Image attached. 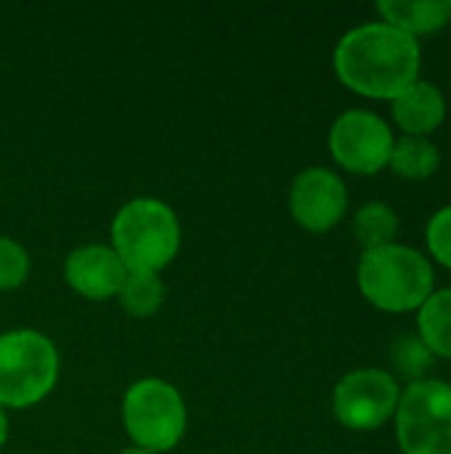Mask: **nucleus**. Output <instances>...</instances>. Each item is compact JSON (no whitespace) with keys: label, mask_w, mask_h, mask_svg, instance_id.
Returning <instances> with one entry per match:
<instances>
[{"label":"nucleus","mask_w":451,"mask_h":454,"mask_svg":"<svg viewBox=\"0 0 451 454\" xmlns=\"http://www.w3.org/2000/svg\"><path fill=\"white\" fill-rule=\"evenodd\" d=\"M420 61V43L385 21L351 29L335 48L340 82L367 98H399L417 82Z\"/></svg>","instance_id":"f257e3e1"},{"label":"nucleus","mask_w":451,"mask_h":454,"mask_svg":"<svg viewBox=\"0 0 451 454\" xmlns=\"http://www.w3.org/2000/svg\"><path fill=\"white\" fill-rule=\"evenodd\" d=\"M362 295L391 314L420 309L433 295V266L428 258L404 245L364 250L359 263Z\"/></svg>","instance_id":"f03ea898"},{"label":"nucleus","mask_w":451,"mask_h":454,"mask_svg":"<svg viewBox=\"0 0 451 454\" xmlns=\"http://www.w3.org/2000/svg\"><path fill=\"white\" fill-rule=\"evenodd\" d=\"M112 245L128 271L157 274L175 258L181 245V226L165 202L133 200L114 215Z\"/></svg>","instance_id":"7ed1b4c3"},{"label":"nucleus","mask_w":451,"mask_h":454,"mask_svg":"<svg viewBox=\"0 0 451 454\" xmlns=\"http://www.w3.org/2000/svg\"><path fill=\"white\" fill-rule=\"evenodd\" d=\"M58 375L53 343L35 330L0 335V407H32L45 399Z\"/></svg>","instance_id":"20e7f679"},{"label":"nucleus","mask_w":451,"mask_h":454,"mask_svg":"<svg viewBox=\"0 0 451 454\" xmlns=\"http://www.w3.org/2000/svg\"><path fill=\"white\" fill-rule=\"evenodd\" d=\"M122 420L138 450L152 454L167 452L183 439L186 407L170 383L146 378L125 394Z\"/></svg>","instance_id":"39448f33"},{"label":"nucleus","mask_w":451,"mask_h":454,"mask_svg":"<svg viewBox=\"0 0 451 454\" xmlns=\"http://www.w3.org/2000/svg\"><path fill=\"white\" fill-rule=\"evenodd\" d=\"M396 436L404 454H451L449 383H409L396 407Z\"/></svg>","instance_id":"423d86ee"},{"label":"nucleus","mask_w":451,"mask_h":454,"mask_svg":"<svg viewBox=\"0 0 451 454\" xmlns=\"http://www.w3.org/2000/svg\"><path fill=\"white\" fill-rule=\"evenodd\" d=\"M401 391L391 372L356 370L348 372L332 394L335 418L351 431H375L396 415Z\"/></svg>","instance_id":"0eeeda50"},{"label":"nucleus","mask_w":451,"mask_h":454,"mask_svg":"<svg viewBox=\"0 0 451 454\" xmlns=\"http://www.w3.org/2000/svg\"><path fill=\"white\" fill-rule=\"evenodd\" d=\"M330 149L338 165L359 176H375L391 162L393 133L372 112L354 109L335 120L330 130Z\"/></svg>","instance_id":"6e6552de"},{"label":"nucleus","mask_w":451,"mask_h":454,"mask_svg":"<svg viewBox=\"0 0 451 454\" xmlns=\"http://www.w3.org/2000/svg\"><path fill=\"white\" fill-rule=\"evenodd\" d=\"M346 207H348L346 184L332 170L308 168L292 181L290 210H292V218L303 229L314 234H324L335 223H340V218L346 215Z\"/></svg>","instance_id":"1a4fd4ad"},{"label":"nucleus","mask_w":451,"mask_h":454,"mask_svg":"<svg viewBox=\"0 0 451 454\" xmlns=\"http://www.w3.org/2000/svg\"><path fill=\"white\" fill-rule=\"evenodd\" d=\"M64 274L72 290H77L80 295L90 301H104V298L120 295L128 269L112 247L85 245V247H77L66 258Z\"/></svg>","instance_id":"9d476101"},{"label":"nucleus","mask_w":451,"mask_h":454,"mask_svg":"<svg viewBox=\"0 0 451 454\" xmlns=\"http://www.w3.org/2000/svg\"><path fill=\"white\" fill-rule=\"evenodd\" d=\"M447 117V101L441 90L431 82L409 85L399 98H393V120L407 136L425 138L428 133L439 130Z\"/></svg>","instance_id":"9b49d317"},{"label":"nucleus","mask_w":451,"mask_h":454,"mask_svg":"<svg viewBox=\"0 0 451 454\" xmlns=\"http://www.w3.org/2000/svg\"><path fill=\"white\" fill-rule=\"evenodd\" d=\"M377 11L385 24L415 37L431 35L451 21V0H380Z\"/></svg>","instance_id":"f8f14e48"},{"label":"nucleus","mask_w":451,"mask_h":454,"mask_svg":"<svg viewBox=\"0 0 451 454\" xmlns=\"http://www.w3.org/2000/svg\"><path fill=\"white\" fill-rule=\"evenodd\" d=\"M420 340L433 351V356L451 359V287L433 293L420 306Z\"/></svg>","instance_id":"ddd939ff"},{"label":"nucleus","mask_w":451,"mask_h":454,"mask_svg":"<svg viewBox=\"0 0 451 454\" xmlns=\"http://www.w3.org/2000/svg\"><path fill=\"white\" fill-rule=\"evenodd\" d=\"M441 162V154L436 149L433 141L428 138H417V136H404L399 141H393V152H391V168L409 181H423L431 178L436 173Z\"/></svg>","instance_id":"4468645a"},{"label":"nucleus","mask_w":451,"mask_h":454,"mask_svg":"<svg viewBox=\"0 0 451 454\" xmlns=\"http://www.w3.org/2000/svg\"><path fill=\"white\" fill-rule=\"evenodd\" d=\"M354 234L367 250L388 247V245H393V239L399 234V218L385 202H369L356 213Z\"/></svg>","instance_id":"2eb2a0df"},{"label":"nucleus","mask_w":451,"mask_h":454,"mask_svg":"<svg viewBox=\"0 0 451 454\" xmlns=\"http://www.w3.org/2000/svg\"><path fill=\"white\" fill-rule=\"evenodd\" d=\"M165 301V285L157 274H136L128 271L125 285L120 290V303L130 317H152Z\"/></svg>","instance_id":"dca6fc26"},{"label":"nucleus","mask_w":451,"mask_h":454,"mask_svg":"<svg viewBox=\"0 0 451 454\" xmlns=\"http://www.w3.org/2000/svg\"><path fill=\"white\" fill-rule=\"evenodd\" d=\"M393 364L407 380L417 383L433 367V351L420 340V335H404L393 343Z\"/></svg>","instance_id":"f3484780"},{"label":"nucleus","mask_w":451,"mask_h":454,"mask_svg":"<svg viewBox=\"0 0 451 454\" xmlns=\"http://www.w3.org/2000/svg\"><path fill=\"white\" fill-rule=\"evenodd\" d=\"M29 258L21 245L0 237V290H13L27 282Z\"/></svg>","instance_id":"a211bd4d"},{"label":"nucleus","mask_w":451,"mask_h":454,"mask_svg":"<svg viewBox=\"0 0 451 454\" xmlns=\"http://www.w3.org/2000/svg\"><path fill=\"white\" fill-rule=\"evenodd\" d=\"M428 247H431V255L439 263L451 269V205L439 210L431 218V223H428Z\"/></svg>","instance_id":"6ab92c4d"},{"label":"nucleus","mask_w":451,"mask_h":454,"mask_svg":"<svg viewBox=\"0 0 451 454\" xmlns=\"http://www.w3.org/2000/svg\"><path fill=\"white\" fill-rule=\"evenodd\" d=\"M5 439H8V420H5V412H3V407H0V450H3V444H5Z\"/></svg>","instance_id":"aec40b11"},{"label":"nucleus","mask_w":451,"mask_h":454,"mask_svg":"<svg viewBox=\"0 0 451 454\" xmlns=\"http://www.w3.org/2000/svg\"><path fill=\"white\" fill-rule=\"evenodd\" d=\"M122 454H152V452H146V450H138V447H136V450H125Z\"/></svg>","instance_id":"412c9836"}]
</instances>
